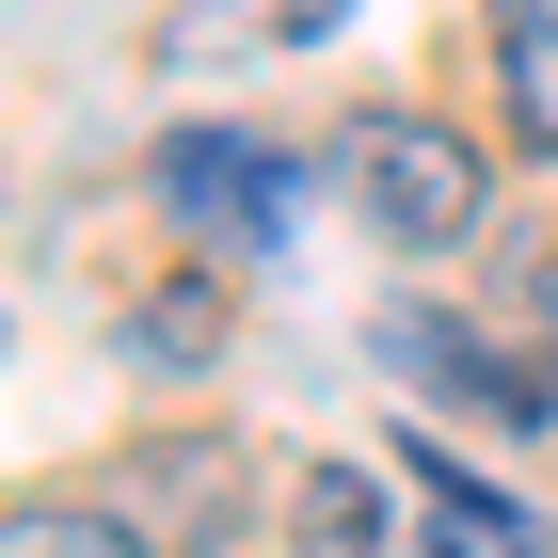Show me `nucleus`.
<instances>
[{
  "label": "nucleus",
  "mask_w": 558,
  "mask_h": 558,
  "mask_svg": "<svg viewBox=\"0 0 558 558\" xmlns=\"http://www.w3.org/2000/svg\"><path fill=\"white\" fill-rule=\"evenodd\" d=\"M319 175L351 192V223L367 240H399V256H447V240H478V144L447 129V112H336V144H319Z\"/></svg>",
  "instance_id": "obj_1"
},
{
  "label": "nucleus",
  "mask_w": 558,
  "mask_h": 558,
  "mask_svg": "<svg viewBox=\"0 0 558 558\" xmlns=\"http://www.w3.org/2000/svg\"><path fill=\"white\" fill-rule=\"evenodd\" d=\"M144 192H160L175 223H208V240H288V192H303V160L288 144H256V129H175L160 160H144Z\"/></svg>",
  "instance_id": "obj_2"
},
{
  "label": "nucleus",
  "mask_w": 558,
  "mask_h": 558,
  "mask_svg": "<svg viewBox=\"0 0 558 558\" xmlns=\"http://www.w3.org/2000/svg\"><path fill=\"white\" fill-rule=\"evenodd\" d=\"M384 367H399V384H430V399H478V415H511V430L558 415L543 367H495V351H478L463 319H430V303H399V319H384Z\"/></svg>",
  "instance_id": "obj_3"
},
{
  "label": "nucleus",
  "mask_w": 558,
  "mask_h": 558,
  "mask_svg": "<svg viewBox=\"0 0 558 558\" xmlns=\"http://www.w3.org/2000/svg\"><path fill=\"white\" fill-rule=\"evenodd\" d=\"M112 511H129V526H144L160 558H208L223 526H240V447H144Z\"/></svg>",
  "instance_id": "obj_4"
},
{
  "label": "nucleus",
  "mask_w": 558,
  "mask_h": 558,
  "mask_svg": "<svg viewBox=\"0 0 558 558\" xmlns=\"http://www.w3.org/2000/svg\"><path fill=\"white\" fill-rule=\"evenodd\" d=\"M0 558H160V543H144L112 495H16V511H0Z\"/></svg>",
  "instance_id": "obj_5"
},
{
  "label": "nucleus",
  "mask_w": 558,
  "mask_h": 558,
  "mask_svg": "<svg viewBox=\"0 0 558 558\" xmlns=\"http://www.w3.org/2000/svg\"><path fill=\"white\" fill-rule=\"evenodd\" d=\"M495 64H511V112L558 144V0H495Z\"/></svg>",
  "instance_id": "obj_6"
},
{
  "label": "nucleus",
  "mask_w": 558,
  "mask_h": 558,
  "mask_svg": "<svg viewBox=\"0 0 558 558\" xmlns=\"http://www.w3.org/2000/svg\"><path fill=\"white\" fill-rule=\"evenodd\" d=\"M415 495H430V511H447V526H478V543H543V511H511V495H495V478H463V463H447V447H415Z\"/></svg>",
  "instance_id": "obj_7"
},
{
  "label": "nucleus",
  "mask_w": 558,
  "mask_h": 558,
  "mask_svg": "<svg viewBox=\"0 0 558 558\" xmlns=\"http://www.w3.org/2000/svg\"><path fill=\"white\" fill-rule=\"evenodd\" d=\"M303 543H319V558H384V495H367L351 463H319V478H303Z\"/></svg>",
  "instance_id": "obj_8"
},
{
  "label": "nucleus",
  "mask_w": 558,
  "mask_h": 558,
  "mask_svg": "<svg viewBox=\"0 0 558 558\" xmlns=\"http://www.w3.org/2000/svg\"><path fill=\"white\" fill-rule=\"evenodd\" d=\"M129 351H144V367H208V351H223V288H208V271H192V288H160Z\"/></svg>",
  "instance_id": "obj_9"
},
{
  "label": "nucleus",
  "mask_w": 558,
  "mask_h": 558,
  "mask_svg": "<svg viewBox=\"0 0 558 558\" xmlns=\"http://www.w3.org/2000/svg\"><path fill=\"white\" fill-rule=\"evenodd\" d=\"M336 16H351V0H288V16H271V33H288V48H319V33H336Z\"/></svg>",
  "instance_id": "obj_10"
}]
</instances>
